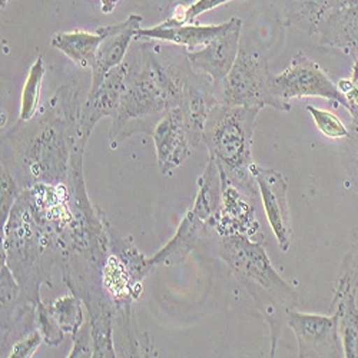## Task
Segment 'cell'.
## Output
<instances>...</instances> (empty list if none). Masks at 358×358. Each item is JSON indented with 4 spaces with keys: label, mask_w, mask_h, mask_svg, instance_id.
Listing matches in <instances>:
<instances>
[{
    "label": "cell",
    "mask_w": 358,
    "mask_h": 358,
    "mask_svg": "<svg viewBox=\"0 0 358 358\" xmlns=\"http://www.w3.org/2000/svg\"><path fill=\"white\" fill-rule=\"evenodd\" d=\"M217 236L220 258L247 288L270 325L273 336L271 357H274L275 343L285 315L289 310L300 307V296L277 273L262 247V241H255L247 235Z\"/></svg>",
    "instance_id": "1"
},
{
    "label": "cell",
    "mask_w": 358,
    "mask_h": 358,
    "mask_svg": "<svg viewBox=\"0 0 358 358\" xmlns=\"http://www.w3.org/2000/svg\"><path fill=\"white\" fill-rule=\"evenodd\" d=\"M142 69L128 75L121 106L112 119V139L127 138L128 125H143L149 117L164 116L181 103L187 75H179L166 66L146 48H142Z\"/></svg>",
    "instance_id": "2"
},
{
    "label": "cell",
    "mask_w": 358,
    "mask_h": 358,
    "mask_svg": "<svg viewBox=\"0 0 358 358\" xmlns=\"http://www.w3.org/2000/svg\"><path fill=\"white\" fill-rule=\"evenodd\" d=\"M259 112V108L218 103L206 119L202 141L210 157L236 182H254L250 168L254 164L252 136Z\"/></svg>",
    "instance_id": "3"
},
{
    "label": "cell",
    "mask_w": 358,
    "mask_h": 358,
    "mask_svg": "<svg viewBox=\"0 0 358 358\" xmlns=\"http://www.w3.org/2000/svg\"><path fill=\"white\" fill-rule=\"evenodd\" d=\"M220 103L228 106L273 108L289 112L291 105L275 96L273 91V75L268 69V59L264 52L254 46H240L236 61L225 79L214 85Z\"/></svg>",
    "instance_id": "4"
},
{
    "label": "cell",
    "mask_w": 358,
    "mask_h": 358,
    "mask_svg": "<svg viewBox=\"0 0 358 358\" xmlns=\"http://www.w3.org/2000/svg\"><path fill=\"white\" fill-rule=\"evenodd\" d=\"M273 91L277 98L289 103L291 99L322 98L334 106L347 108L343 94L338 91L325 71L304 53L292 56L288 66L278 75H273Z\"/></svg>",
    "instance_id": "5"
},
{
    "label": "cell",
    "mask_w": 358,
    "mask_h": 358,
    "mask_svg": "<svg viewBox=\"0 0 358 358\" xmlns=\"http://www.w3.org/2000/svg\"><path fill=\"white\" fill-rule=\"evenodd\" d=\"M220 165V164H218ZM221 169L222 199L218 214L208 222L217 235H247L255 241H262L261 225L257 218V199L251 184L236 182Z\"/></svg>",
    "instance_id": "6"
},
{
    "label": "cell",
    "mask_w": 358,
    "mask_h": 358,
    "mask_svg": "<svg viewBox=\"0 0 358 358\" xmlns=\"http://www.w3.org/2000/svg\"><path fill=\"white\" fill-rule=\"evenodd\" d=\"M285 321L298 343V357H344L336 314L321 315L289 310Z\"/></svg>",
    "instance_id": "7"
},
{
    "label": "cell",
    "mask_w": 358,
    "mask_h": 358,
    "mask_svg": "<svg viewBox=\"0 0 358 358\" xmlns=\"http://www.w3.org/2000/svg\"><path fill=\"white\" fill-rule=\"evenodd\" d=\"M254 184L259 191L264 211L275 235L277 244L282 252L291 247L292 225L288 205V184L282 172L271 168H264L255 162L250 168Z\"/></svg>",
    "instance_id": "8"
},
{
    "label": "cell",
    "mask_w": 358,
    "mask_h": 358,
    "mask_svg": "<svg viewBox=\"0 0 358 358\" xmlns=\"http://www.w3.org/2000/svg\"><path fill=\"white\" fill-rule=\"evenodd\" d=\"M128 75L129 64L122 62L108 73L96 94L86 99L83 115L79 121L76 142L86 145L95 125L101 119L115 117L119 106H121V101L128 85Z\"/></svg>",
    "instance_id": "9"
},
{
    "label": "cell",
    "mask_w": 358,
    "mask_h": 358,
    "mask_svg": "<svg viewBox=\"0 0 358 358\" xmlns=\"http://www.w3.org/2000/svg\"><path fill=\"white\" fill-rule=\"evenodd\" d=\"M243 20L238 22L228 32L195 52H187V61L191 69L210 78L214 85L221 83L232 69L241 46Z\"/></svg>",
    "instance_id": "10"
},
{
    "label": "cell",
    "mask_w": 358,
    "mask_h": 358,
    "mask_svg": "<svg viewBox=\"0 0 358 358\" xmlns=\"http://www.w3.org/2000/svg\"><path fill=\"white\" fill-rule=\"evenodd\" d=\"M142 16L131 15L124 22L103 26L105 38L99 45V49L95 55L92 64V83L89 89L87 98L96 94L99 86L108 76V73L121 65L125 59V55L129 49L131 42L135 39L136 32L141 29Z\"/></svg>",
    "instance_id": "11"
},
{
    "label": "cell",
    "mask_w": 358,
    "mask_h": 358,
    "mask_svg": "<svg viewBox=\"0 0 358 358\" xmlns=\"http://www.w3.org/2000/svg\"><path fill=\"white\" fill-rule=\"evenodd\" d=\"M158 166L162 175H171L191 155V142L181 108L164 115L152 131Z\"/></svg>",
    "instance_id": "12"
},
{
    "label": "cell",
    "mask_w": 358,
    "mask_h": 358,
    "mask_svg": "<svg viewBox=\"0 0 358 358\" xmlns=\"http://www.w3.org/2000/svg\"><path fill=\"white\" fill-rule=\"evenodd\" d=\"M337 315L338 333L343 343L344 357L358 358V303L357 282L351 265L344 259L337 280L334 298L330 307Z\"/></svg>",
    "instance_id": "13"
},
{
    "label": "cell",
    "mask_w": 358,
    "mask_h": 358,
    "mask_svg": "<svg viewBox=\"0 0 358 358\" xmlns=\"http://www.w3.org/2000/svg\"><path fill=\"white\" fill-rule=\"evenodd\" d=\"M240 17H232L221 24H172L168 20L154 27L139 29L135 35V41H161L182 46L187 52H195L199 46H205L218 36L228 32Z\"/></svg>",
    "instance_id": "14"
},
{
    "label": "cell",
    "mask_w": 358,
    "mask_h": 358,
    "mask_svg": "<svg viewBox=\"0 0 358 358\" xmlns=\"http://www.w3.org/2000/svg\"><path fill=\"white\" fill-rule=\"evenodd\" d=\"M315 35L320 43L358 59V8L328 10L320 22Z\"/></svg>",
    "instance_id": "15"
},
{
    "label": "cell",
    "mask_w": 358,
    "mask_h": 358,
    "mask_svg": "<svg viewBox=\"0 0 358 358\" xmlns=\"http://www.w3.org/2000/svg\"><path fill=\"white\" fill-rule=\"evenodd\" d=\"M210 227L206 222L199 220L191 210L179 224L176 234L171 238V241L161 248L154 257L148 258V265L154 268L157 265L172 266L182 262L201 243L206 240L210 234Z\"/></svg>",
    "instance_id": "16"
},
{
    "label": "cell",
    "mask_w": 358,
    "mask_h": 358,
    "mask_svg": "<svg viewBox=\"0 0 358 358\" xmlns=\"http://www.w3.org/2000/svg\"><path fill=\"white\" fill-rule=\"evenodd\" d=\"M68 159L66 132L62 122L48 124L32 142L29 151L34 173H45L52 171H65Z\"/></svg>",
    "instance_id": "17"
},
{
    "label": "cell",
    "mask_w": 358,
    "mask_h": 358,
    "mask_svg": "<svg viewBox=\"0 0 358 358\" xmlns=\"http://www.w3.org/2000/svg\"><path fill=\"white\" fill-rule=\"evenodd\" d=\"M105 38L103 26L98 27L96 32L73 31L56 34L50 43L55 49L66 55L72 62L80 68H92L95 55Z\"/></svg>",
    "instance_id": "18"
},
{
    "label": "cell",
    "mask_w": 358,
    "mask_h": 358,
    "mask_svg": "<svg viewBox=\"0 0 358 358\" xmlns=\"http://www.w3.org/2000/svg\"><path fill=\"white\" fill-rule=\"evenodd\" d=\"M222 199V179L218 162L210 157L198 179V192L191 211L203 222H210L220 211Z\"/></svg>",
    "instance_id": "19"
},
{
    "label": "cell",
    "mask_w": 358,
    "mask_h": 358,
    "mask_svg": "<svg viewBox=\"0 0 358 358\" xmlns=\"http://www.w3.org/2000/svg\"><path fill=\"white\" fill-rule=\"evenodd\" d=\"M328 0H284L287 23L300 31L315 35L327 12Z\"/></svg>",
    "instance_id": "20"
},
{
    "label": "cell",
    "mask_w": 358,
    "mask_h": 358,
    "mask_svg": "<svg viewBox=\"0 0 358 358\" xmlns=\"http://www.w3.org/2000/svg\"><path fill=\"white\" fill-rule=\"evenodd\" d=\"M45 62L42 57H38L34 65L29 69L26 82L22 89L20 96V112H19V122L32 121L39 109L41 102V91L45 76Z\"/></svg>",
    "instance_id": "21"
},
{
    "label": "cell",
    "mask_w": 358,
    "mask_h": 358,
    "mask_svg": "<svg viewBox=\"0 0 358 358\" xmlns=\"http://www.w3.org/2000/svg\"><path fill=\"white\" fill-rule=\"evenodd\" d=\"M50 314L62 328L64 333L72 334V337L79 331L83 325V311L80 308V301L75 296H62L52 303L49 307Z\"/></svg>",
    "instance_id": "22"
},
{
    "label": "cell",
    "mask_w": 358,
    "mask_h": 358,
    "mask_svg": "<svg viewBox=\"0 0 358 358\" xmlns=\"http://www.w3.org/2000/svg\"><path fill=\"white\" fill-rule=\"evenodd\" d=\"M105 284L110 294L119 300H124L125 296H131L134 288L139 285L131 275L127 265L122 259L110 257L105 266Z\"/></svg>",
    "instance_id": "23"
},
{
    "label": "cell",
    "mask_w": 358,
    "mask_h": 358,
    "mask_svg": "<svg viewBox=\"0 0 358 358\" xmlns=\"http://www.w3.org/2000/svg\"><path fill=\"white\" fill-rule=\"evenodd\" d=\"M307 110L310 112L311 117L314 119V124L317 129L327 138L330 139H345L350 136L351 129L345 127V124L341 121V119L325 109H318L315 106L308 105Z\"/></svg>",
    "instance_id": "24"
},
{
    "label": "cell",
    "mask_w": 358,
    "mask_h": 358,
    "mask_svg": "<svg viewBox=\"0 0 358 358\" xmlns=\"http://www.w3.org/2000/svg\"><path fill=\"white\" fill-rule=\"evenodd\" d=\"M94 357H116L112 345V328L109 314H99L91 321Z\"/></svg>",
    "instance_id": "25"
},
{
    "label": "cell",
    "mask_w": 358,
    "mask_h": 358,
    "mask_svg": "<svg viewBox=\"0 0 358 358\" xmlns=\"http://www.w3.org/2000/svg\"><path fill=\"white\" fill-rule=\"evenodd\" d=\"M351 134L341 146V162L347 172L348 181L358 194V128L350 127Z\"/></svg>",
    "instance_id": "26"
},
{
    "label": "cell",
    "mask_w": 358,
    "mask_h": 358,
    "mask_svg": "<svg viewBox=\"0 0 358 358\" xmlns=\"http://www.w3.org/2000/svg\"><path fill=\"white\" fill-rule=\"evenodd\" d=\"M38 324H39V330L43 340L49 345L56 347L61 344V341L64 340L62 328L59 327V324L50 314L49 308L45 307L42 303H39V307H38Z\"/></svg>",
    "instance_id": "27"
},
{
    "label": "cell",
    "mask_w": 358,
    "mask_h": 358,
    "mask_svg": "<svg viewBox=\"0 0 358 358\" xmlns=\"http://www.w3.org/2000/svg\"><path fill=\"white\" fill-rule=\"evenodd\" d=\"M73 350L69 357H94V341L91 324H83L73 336Z\"/></svg>",
    "instance_id": "28"
},
{
    "label": "cell",
    "mask_w": 358,
    "mask_h": 358,
    "mask_svg": "<svg viewBox=\"0 0 358 358\" xmlns=\"http://www.w3.org/2000/svg\"><path fill=\"white\" fill-rule=\"evenodd\" d=\"M17 196V188L9 171L2 166V224L8 221L10 208Z\"/></svg>",
    "instance_id": "29"
},
{
    "label": "cell",
    "mask_w": 358,
    "mask_h": 358,
    "mask_svg": "<svg viewBox=\"0 0 358 358\" xmlns=\"http://www.w3.org/2000/svg\"><path fill=\"white\" fill-rule=\"evenodd\" d=\"M41 341H42L41 331L31 333L26 338L17 341L13 345L9 357L10 358H31V357H34V354L39 348Z\"/></svg>",
    "instance_id": "30"
},
{
    "label": "cell",
    "mask_w": 358,
    "mask_h": 358,
    "mask_svg": "<svg viewBox=\"0 0 358 358\" xmlns=\"http://www.w3.org/2000/svg\"><path fill=\"white\" fill-rule=\"evenodd\" d=\"M229 2L232 0H196L191 6L185 8V23H195L198 16ZM243 2H247V0H243Z\"/></svg>",
    "instance_id": "31"
},
{
    "label": "cell",
    "mask_w": 358,
    "mask_h": 358,
    "mask_svg": "<svg viewBox=\"0 0 358 358\" xmlns=\"http://www.w3.org/2000/svg\"><path fill=\"white\" fill-rule=\"evenodd\" d=\"M344 259L351 265L352 271H354V277H355V282H357V303H358V228L352 232L351 248L347 252Z\"/></svg>",
    "instance_id": "32"
},
{
    "label": "cell",
    "mask_w": 358,
    "mask_h": 358,
    "mask_svg": "<svg viewBox=\"0 0 358 358\" xmlns=\"http://www.w3.org/2000/svg\"><path fill=\"white\" fill-rule=\"evenodd\" d=\"M344 8H358V0H328L327 3V12Z\"/></svg>",
    "instance_id": "33"
},
{
    "label": "cell",
    "mask_w": 358,
    "mask_h": 358,
    "mask_svg": "<svg viewBox=\"0 0 358 358\" xmlns=\"http://www.w3.org/2000/svg\"><path fill=\"white\" fill-rule=\"evenodd\" d=\"M351 79L358 85V59H355V61H354L352 72H351ZM351 127L352 128H358V110L351 113Z\"/></svg>",
    "instance_id": "34"
},
{
    "label": "cell",
    "mask_w": 358,
    "mask_h": 358,
    "mask_svg": "<svg viewBox=\"0 0 358 358\" xmlns=\"http://www.w3.org/2000/svg\"><path fill=\"white\" fill-rule=\"evenodd\" d=\"M101 2H102V10H103V13H112L113 8H115L116 3H117V0H101Z\"/></svg>",
    "instance_id": "35"
},
{
    "label": "cell",
    "mask_w": 358,
    "mask_h": 358,
    "mask_svg": "<svg viewBox=\"0 0 358 358\" xmlns=\"http://www.w3.org/2000/svg\"><path fill=\"white\" fill-rule=\"evenodd\" d=\"M8 2H9V0H2V8H5L8 5Z\"/></svg>",
    "instance_id": "36"
}]
</instances>
